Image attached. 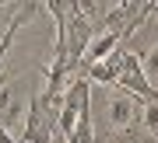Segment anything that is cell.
Listing matches in <instances>:
<instances>
[{
  "mask_svg": "<svg viewBox=\"0 0 158 143\" xmlns=\"http://www.w3.org/2000/svg\"><path fill=\"white\" fill-rule=\"evenodd\" d=\"M53 129H60V122L49 112L42 91H35L32 101H28V112H25V129H21L25 140L21 143H53Z\"/></svg>",
  "mask_w": 158,
  "mask_h": 143,
  "instance_id": "cell-1",
  "label": "cell"
},
{
  "mask_svg": "<svg viewBox=\"0 0 158 143\" xmlns=\"http://www.w3.org/2000/svg\"><path fill=\"white\" fill-rule=\"evenodd\" d=\"M141 108H144V101L134 98L130 91H123V87L109 91V94H106V126L113 129V133H123V129L134 126L137 115H144Z\"/></svg>",
  "mask_w": 158,
  "mask_h": 143,
  "instance_id": "cell-2",
  "label": "cell"
},
{
  "mask_svg": "<svg viewBox=\"0 0 158 143\" xmlns=\"http://www.w3.org/2000/svg\"><path fill=\"white\" fill-rule=\"evenodd\" d=\"M116 87L130 91L134 98H141L144 105H155V101H158V87L148 80L144 66H141V60H137L134 52H127V60H123V73H119V84H116Z\"/></svg>",
  "mask_w": 158,
  "mask_h": 143,
  "instance_id": "cell-3",
  "label": "cell"
},
{
  "mask_svg": "<svg viewBox=\"0 0 158 143\" xmlns=\"http://www.w3.org/2000/svg\"><path fill=\"white\" fill-rule=\"evenodd\" d=\"M127 42H119V49L109 56V60H102V63H95V66H85V73L81 77H88L91 84H119V73H123V60H127Z\"/></svg>",
  "mask_w": 158,
  "mask_h": 143,
  "instance_id": "cell-4",
  "label": "cell"
},
{
  "mask_svg": "<svg viewBox=\"0 0 158 143\" xmlns=\"http://www.w3.org/2000/svg\"><path fill=\"white\" fill-rule=\"evenodd\" d=\"M25 98L18 91V84H0V126L14 129L18 122H25Z\"/></svg>",
  "mask_w": 158,
  "mask_h": 143,
  "instance_id": "cell-5",
  "label": "cell"
},
{
  "mask_svg": "<svg viewBox=\"0 0 158 143\" xmlns=\"http://www.w3.org/2000/svg\"><path fill=\"white\" fill-rule=\"evenodd\" d=\"M119 35H113V32H98L95 39H91V45H88V52H85V63H81V73H85V66H95V63H102V60H109L116 49H119Z\"/></svg>",
  "mask_w": 158,
  "mask_h": 143,
  "instance_id": "cell-6",
  "label": "cell"
},
{
  "mask_svg": "<svg viewBox=\"0 0 158 143\" xmlns=\"http://www.w3.org/2000/svg\"><path fill=\"white\" fill-rule=\"evenodd\" d=\"M141 66H144V73H148V80H151L155 87H158V42H155L151 49H148V52L141 56Z\"/></svg>",
  "mask_w": 158,
  "mask_h": 143,
  "instance_id": "cell-7",
  "label": "cell"
},
{
  "mask_svg": "<svg viewBox=\"0 0 158 143\" xmlns=\"http://www.w3.org/2000/svg\"><path fill=\"white\" fill-rule=\"evenodd\" d=\"M144 126L151 136H158V101L155 105H144Z\"/></svg>",
  "mask_w": 158,
  "mask_h": 143,
  "instance_id": "cell-8",
  "label": "cell"
},
{
  "mask_svg": "<svg viewBox=\"0 0 158 143\" xmlns=\"http://www.w3.org/2000/svg\"><path fill=\"white\" fill-rule=\"evenodd\" d=\"M151 14H155V17H158V4H151Z\"/></svg>",
  "mask_w": 158,
  "mask_h": 143,
  "instance_id": "cell-9",
  "label": "cell"
}]
</instances>
